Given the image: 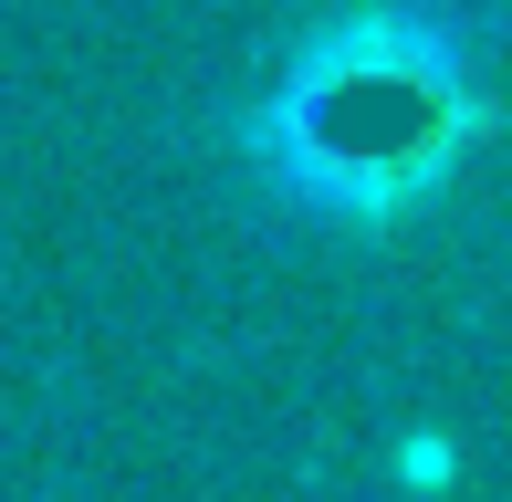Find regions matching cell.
Here are the masks:
<instances>
[{
  "instance_id": "1",
  "label": "cell",
  "mask_w": 512,
  "mask_h": 502,
  "mask_svg": "<svg viewBox=\"0 0 512 502\" xmlns=\"http://www.w3.org/2000/svg\"><path fill=\"white\" fill-rule=\"evenodd\" d=\"M481 136V21L450 0H345L230 105V168L293 231L387 241Z\"/></svg>"
}]
</instances>
